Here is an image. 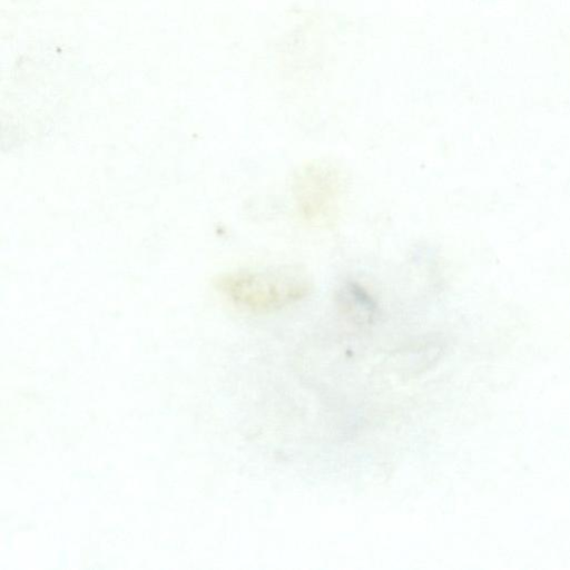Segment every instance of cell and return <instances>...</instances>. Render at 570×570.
<instances>
[{
    "instance_id": "6da1fadb",
    "label": "cell",
    "mask_w": 570,
    "mask_h": 570,
    "mask_svg": "<svg viewBox=\"0 0 570 570\" xmlns=\"http://www.w3.org/2000/svg\"><path fill=\"white\" fill-rule=\"evenodd\" d=\"M218 292L235 306L271 313L304 299L313 284L306 272L296 266L267 269H238L222 275Z\"/></svg>"
},
{
    "instance_id": "7a4b0ae2",
    "label": "cell",
    "mask_w": 570,
    "mask_h": 570,
    "mask_svg": "<svg viewBox=\"0 0 570 570\" xmlns=\"http://www.w3.org/2000/svg\"><path fill=\"white\" fill-rule=\"evenodd\" d=\"M293 193L304 219L316 225H327L338 212L343 193L341 173L325 161L307 163L295 174Z\"/></svg>"
}]
</instances>
